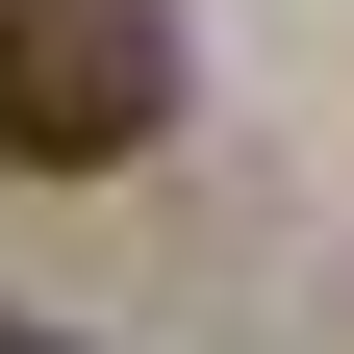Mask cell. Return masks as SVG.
<instances>
[{
    "instance_id": "obj_1",
    "label": "cell",
    "mask_w": 354,
    "mask_h": 354,
    "mask_svg": "<svg viewBox=\"0 0 354 354\" xmlns=\"http://www.w3.org/2000/svg\"><path fill=\"white\" fill-rule=\"evenodd\" d=\"M177 127V26L152 0H0V152L26 177H127Z\"/></svg>"
}]
</instances>
